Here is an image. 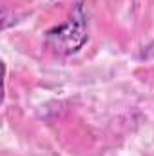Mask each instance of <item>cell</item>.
I'll use <instances>...</instances> for the list:
<instances>
[{
  "mask_svg": "<svg viewBox=\"0 0 154 156\" xmlns=\"http://www.w3.org/2000/svg\"><path fill=\"white\" fill-rule=\"evenodd\" d=\"M47 45L58 53V55H73L87 42V24H85V15L82 5H78L73 18L60 26L54 27L47 33Z\"/></svg>",
  "mask_w": 154,
  "mask_h": 156,
  "instance_id": "1",
  "label": "cell"
}]
</instances>
